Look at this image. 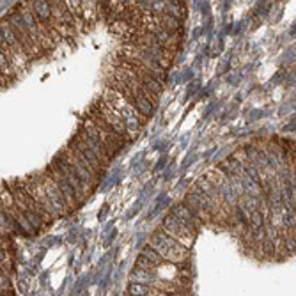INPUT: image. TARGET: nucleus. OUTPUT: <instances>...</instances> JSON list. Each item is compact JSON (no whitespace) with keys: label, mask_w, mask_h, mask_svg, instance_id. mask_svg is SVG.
Masks as SVG:
<instances>
[{"label":"nucleus","mask_w":296,"mask_h":296,"mask_svg":"<svg viewBox=\"0 0 296 296\" xmlns=\"http://www.w3.org/2000/svg\"><path fill=\"white\" fill-rule=\"evenodd\" d=\"M101 99L107 103L112 110H115L119 115H121V119H123L124 124H126L128 131H130L131 138H133L135 135L140 131L142 124L146 123V119L138 114V110L133 107V105H130V103H128L126 99L123 98V96L119 94L117 91H114V89H110V87H107V89H105Z\"/></svg>","instance_id":"obj_1"},{"label":"nucleus","mask_w":296,"mask_h":296,"mask_svg":"<svg viewBox=\"0 0 296 296\" xmlns=\"http://www.w3.org/2000/svg\"><path fill=\"white\" fill-rule=\"evenodd\" d=\"M149 247L156 250L169 265H188L190 250L163 231H156V233L151 234Z\"/></svg>","instance_id":"obj_2"},{"label":"nucleus","mask_w":296,"mask_h":296,"mask_svg":"<svg viewBox=\"0 0 296 296\" xmlns=\"http://www.w3.org/2000/svg\"><path fill=\"white\" fill-rule=\"evenodd\" d=\"M5 20H7V23L11 25V28L14 30L16 37H18V41L21 43V46H23V50H25V53H27L28 59L30 60L39 59V57H43L44 53H46V51H44L43 48L34 41V37L30 36V32H28L27 25H25L23 16H21V11H20L18 5L12 7L11 11L5 14Z\"/></svg>","instance_id":"obj_3"},{"label":"nucleus","mask_w":296,"mask_h":296,"mask_svg":"<svg viewBox=\"0 0 296 296\" xmlns=\"http://www.w3.org/2000/svg\"><path fill=\"white\" fill-rule=\"evenodd\" d=\"M162 231L165 234H169L170 238H174L176 241H179L181 245H185L190 250V247L194 245L195 238H197V229L194 225H190L188 222L181 220L176 215H167L162 222Z\"/></svg>","instance_id":"obj_4"},{"label":"nucleus","mask_w":296,"mask_h":296,"mask_svg":"<svg viewBox=\"0 0 296 296\" xmlns=\"http://www.w3.org/2000/svg\"><path fill=\"white\" fill-rule=\"evenodd\" d=\"M34 178H36L37 183L43 186V190L46 192L48 199H50L51 206H53V210L57 211L59 217L71 215V211H69V208H67V202H66V199H64L62 192H60L59 185H57V183L48 176L46 170H44L43 174H34Z\"/></svg>","instance_id":"obj_5"},{"label":"nucleus","mask_w":296,"mask_h":296,"mask_svg":"<svg viewBox=\"0 0 296 296\" xmlns=\"http://www.w3.org/2000/svg\"><path fill=\"white\" fill-rule=\"evenodd\" d=\"M46 174L50 176L53 181L59 185V188H60V192H62V195H64V199H66V202H67V208H69V211H75L76 208H78L82 202L78 201V195H76V192H75V188H73L71 185H69V181H67L66 178H64V174L59 170V167L55 165V163L51 162L50 165L46 167Z\"/></svg>","instance_id":"obj_6"},{"label":"nucleus","mask_w":296,"mask_h":296,"mask_svg":"<svg viewBox=\"0 0 296 296\" xmlns=\"http://www.w3.org/2000/svg\"><path fill=\"white\" fill-rule=\"evenodd\" d=\"M60 153L64 154V158L67 160V162L71 163L73 165V169H75V172L78 174V178H80V181L83 183V185H85V188L89 190V194H91L92 190L96 188V186L99 185V181H101V176H98V174H92L91 170L87 169L85 165H83L82 162H80L78 158H76L75 156V153H73L71 149H69V147H64L62 151H60Z\"/></svg>","instance_id":"obj_7"},{"label":"nucleus","mask_w":296,"mask_h":296,"mask_svg":"<svg viewBox=\"0 0 296 296\" xmlns=\"http://www.w3.org/2000/svg\"><path fill=\"white\" fill-rule=\"evenodd\" d=\"M53 163H55L57 167H59V170L64 174V178L69 181V185L75 188V192H76V195H78V201L80 202H83L87 197H89V190L85 188V185H83L82 181H80V178H78V174L75 172V169H73V165L69 162H67L66 158H64V154L62 153H59L53 158Z\"/></svg>","instance_id":"obj_8"},{"label":"nucleus","mask_w":296,"mask_h":296,"mask_svg":"<svg viewBox=\"0 0 296 296\" xmlns=\"http://www.w3.org/2000/svg\"><path fill=\"white\" fill-rule=\"evenodd\" d=\"M67 146H71V147H75L76 151H80V153H82V156H83V158H85L87 162H89L92 167H94V169H96V172H98V174H103V172H105V169H107V167L103 165V163H101V160H99L98 156H96V154L92 153L91 149H89V146H87V144L83 142L82 138H80L76 133H75V137H73L71 140H69V142H67Z\"/></svg>","instance_id":"obj_9"},{"label":"nucleus","mask_w":296,"mask_h":296,"mask_svg":"<svg viewBox=\"0 0 296 296\" xmlns=\"http://www.w3.org/2000/svg\"><path fill=\"white\" fill-rule=\"evenodd\" d=\"M160 279H162V277H160L156 272H149V270H140V268H135L130 275V282H135V284H146V286H151V288H156Z\"/></svg>","instance_id":"obj_10"},{"label":"nucleus","mask_w":296,"mask_h":296,"mask_svg":"<svg viewBox=\"0 0 296 296\" xmlns=\"http://www.w3.org/2000/svg\"><path fill=\"white\" fill-rule=\"evenodd\" d=\"M82 9H83V23H85V32L91 30L96 25V20L99 18L98 14V2H89V0H82Z\"/></svg>","instance_id":"obj_11"},{"label":"nucleus","mask_w":296,"mask_h":296,"mask_svg":"<svg viewBox=\"0 0 296 296\" xmlns=\"http://www.w3.org/2000/svg\"><path fill=\"white\" fill-rule=\"evenodd\" d=\"M172 215H176L178 218H181V220H185V222H188L190 225H194L195 229H199L201 225H204L201 220H199L197 217H195V213L192 210H190L188 206L183 202V204H178V206H174V210H172Z\"/></svg>","instance_id":"obj_12"},{"label":"nucleus","mask_w":296,"mask_h":296,"mask_svg":"<svg viewBox=\"0 0 296 296\" xmlns=\"http://www.w3.org/2000/svg\"><path fill=\"white\" fill-rule=\"evenodd\" d=\"M160 27L172 32V34H181L183 36V21L178 20V18H174V16L167 14V12L160 14Z\"/></svg>","instance_id":"obj_13"},{"label":"nucleus","mask_w":296,"mask_h":296,"mask_svg":"<svg viewBox=\"0 0 296 296\" xmlns=\"http://www.w3.org/2000/svg\"><path fill=\"white\" fill-rule=\"evenodd\" d=\"M32 7H34V12H36L37 20L44 21V23H50V20H51L50 2H44V0H34V2H32Z\"/></svg>","instance_id":"obj_14"},{"label":"nucleus","mask_w":296,"mask_h":296,"mask_svg":"<svg viewBox=\"0 0 296 296\" xmlns=\"http://www.w3.org/2000/svg\"><path fill=\"white\" fill-rule=\"evenodd\" d=\"M156 293V289L151 288V286L146 284H135V282H130L126 289V295L128 296H153Z\"/></svg>","instance_id":"obj_15"},{"label":"nucleus","mask_w":296,"mask_h":296,"mask_svg":"<svg viewBox=\"0 0 296 296\" xmlns=\"http://www.w3.org/2000/svg\"><path fill=\"white\" fill-rule=\"evenodd\" d=\"M165 12L183 21L185 20V14H186V2H167Z\"/></svg>","instance_id":"obj_16"},{"label":"nucleus","mask_w":296,"mask_h":296,"mask_svg":"<svg viewBox=\"0 0 296 296\" xmlns=\"http://www.w3.org/2000/svg\"><path fill=\"white\" fill-rule=\"evenodd\" d=\"M140 254H142V256L146 257L147 261H149V263L154 266V268H158V270H160V268H162V266L169 265V263H165V259H163V257L160 256V254L156 252V250H154V249H151L149 245H147L146 249H144Z\"/></svg>","instance_id":"obj_17"},{"label":"nucleus","mask_w":296,"mask_h":296,"mask_svg":"<svg viewBox=\"0 0 296 296\" xmlns=\"http://www.w3.org/2000/svg\"><path fill=\"white\" fill-rule=\"evenodd\" d=\"M0 284H2V293H12L11 282H9V279H7L5 273H2V277H0Z\"/></svg>","instance_id":"obj_18"}]
</instances>
